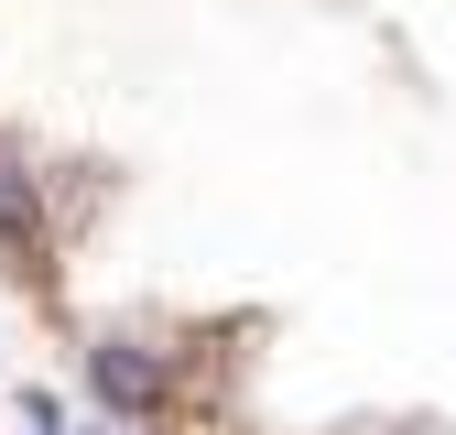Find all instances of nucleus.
I'll return each instance as SVG.
<instances>
[{"mask_svg":"<svg viewBox=\"0 0 456 435\" xmlns=\"http://www.w3.org/2000/svg\"><path fill=\"white\" fill-rule=\"evenodd\" d=\"M0 250H12L22 283H44V272H54V218H44V196H33V175H22L12 152H0Z\"/></svg>","mask_w":456,"mask_h":435,"instance_id":"obj_1","label":"nucleus"},{"mask_svg":"<svg viewBox=\"0 0 456 435\" xmlns=\"http://www.w3.org/2000/svg\"><path fill=\"white\" fill-rule=\"evenodd\" d=\"M87 381H98L120 414H152V403H163V370H152L131 338H98V349H87Z\"/></svg>","mask_w":456,"mask_h":435,"instance_id":"obj_2","label":"nucleus"}]
</instances>
